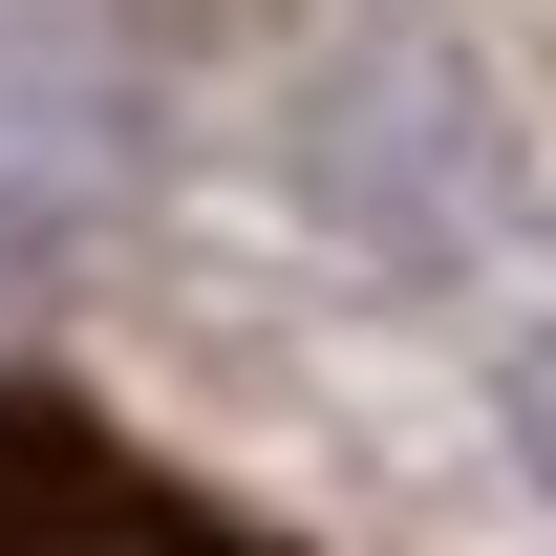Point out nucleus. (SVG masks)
Listing matches in <instances>:
<instances>
[{
  "label": "nucleus",
  "mask_w": 556,
  "mask_h": 556,
  "mask_svg": "<svg viewBox=\"0 0 556 556\" xmlns=\"http://www.w3.org/2000/svg\"><path fill=\"white\" fill-rule=\"evenodd\" d=\"M492 428H514V471L556 492V321H514V364H492Z\"/></svg>",
  "instance_id": "obj_2"
},
{
  "label": "nucleus",
  "mask_w": 556,
  "mask_h": 556,
  "mask_svg": "<svg viewBox=\"0 0 556 556\" xmlns=\"http://www.w3.org/2000/svg\"><path fill=\"white\" fill-rule=\"evenodd\" d=\"M0 556H278V535L193 514L129 428H86V407H43V386H0Z\"/></svg>",
  "instance_id": "obj_1"
}]
</instances>
